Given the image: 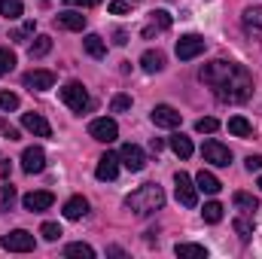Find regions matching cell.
<instances>
[{
    "mask_svg": "<svg viewBox=\"0 0 262 259\" xmlns=\"http://www.w3.org/2000/svg\"><path fill=\"white\" fill-rule=\"evenodd\" d=\"M198 79L204 85H210L220 101H229V104H241L253 95V79H250L247 67L235 64V61L216 58V61H210L198 70Z\"/></svg>",
    "mask_w": 262,
    "mask_h": 259,
    "instance_id": "cell-1",
    "label": "cell"
},
{
    "mask_svg": "<svg viewBox=\"0 0 262 259\" xmlns=\"http://www.w3.org/2000/svg\"><path fill=\"white\" fill-rule=\"evenodd\" d=\"M125 207H128L131 213H137V217L156 213V210L165 207V192H162L159 183H143V186H137V189L125 198Z\"/></svg>",
    "mask_w": 262,
    "mask_h": 259,
    "instance_id": "cell-2",
    "label": "cell"
},
{
    "mask_svg": "<svg viewBox=\"0 0 262 259\" xmlns=\"http://www.w3.org/2000/svg\"><path fill=\"white\" fill-rule=\"evenodd\" d=\"M174 189H177V201H180L183 207H195L198 204V186L189 174L177 171V174H174Z\"/></svg>",
    "mask_w": 262,
    "mask_h": 259,
    "instance_id": "cell-3",
    "label": "cell"
},
{
    "mask_svg": "<svg viewBox=\"0 0 262 259\" xmlns=\"http://www.w3.org/2000/svg\"><path fill=\"white\" fill-rule=\"evenodd\" d=\"M0 247L9 250V253H31L34 250V235L25 232V229H15V232H9V235L0 238Z\"/></svg>",
    "mask_w": 262,
    "mask_h": 259,
    "instance_id": "cell-4",
    "label": "cell"
},
{
    "mask_svg": "<svg viewBox=\"0 0 262 259\" xmlns=\"http://www.w3.org/2000/svg\"><path fill=\"white\" fill-rule=\"evenodd\" d=\"M201 156H204V162H210V165H216V168H229V165H232V149L223 146L220 140H204Z\"/></svg>",
    "mask_w": 262,
    "mask_h": 259,
    "instance_id": "cell-5",
    "label": "cell"
},
{
    "mask_svg": "<svg viewBox=\"0 0 262 259\" xmlns=\"http://www.w3.org/2000/svg\"><path fill=\"white\" fill-rule=\"evenodd\" d=\"M61 101L73 113H82L89 107V92L82 89V82H67L64 89H61Z\"/></svg>",
    "mask_w": 262,
    "mask_h": 259,
    "instance_id": "cell-6",
    "label": "cell"
},
{
    "mask_svg": "<svg viewBox=\"0 0 262 259\" xmlns=\"http://www.w3.org/2000/svg\"><path fill=\"white\" fill-rule=\"evenodd\" d=\"M119 165L137 174V171L146 168V153H143L137 143H122V149H119Z\"/></svg>",
    "mask_w": 262,
    "mask_h": 259,
    "instance_id": "cell-7",
    "label": "cell"
},
{
    "mask_svg": "<svg viewBox=\"0 0 262 259\" xmlns=\"http://www.w3.org/2000/svg\"><path fill=\"white\" fill-rule=\"evenodd\" d=\"M149 119H152L156 128H177V125L183 122V116H180L171 104H156L152 113H149Z\"/></svg>",
    "mask_w": 262,
    "mask_h": 259,
    "instance_id": "cell-8",
    "label": "cell"
},
{
    "mask_svg": "<svg viewBox=\"0 0 262 259\" xmlns=\"http://www.w3.org/2000/svg\"><path fill=\"white\" fill-rule=\"evenodd\" d=\"M204 37H198V34H186V37H180L177 40V58L180 61H192V58H198L201 52H204Z\"/></svg>",
    "mask_w": 262,
    "mask_h": 259,
    "instance_id": "cell-9",
    "label": "cell"
},
{
    "mask_svg": "<svg viewBox=\"0 0 262 259\" xmlns=\"http://www.w3.org/2000/svg\"><path fill=\"white\" fill-rule=\"evenodd\" d=\"M89 134H92L95 140H101V143H113V140L119 137V125H116V119H107V116H101V119H92Z\"/></svg>",
    "mask_w": 262,
    "mask_h": 259,
    "instance_id": "cell-10",
    "label": "cell"
},
{
    "mask_svg": "<svg viewBox=\"0 0 262 259\" xmlns=\"http://www.w3.org/2000/svg\"><path fill=\"white\" fill-rule=\"evenodd\" d=\"M21 171H25V174H40V171H46V153H43L40 146H28V149L21 153Z\"/></svg>",
    "mask_w": 262,
    "mask_h": 259,
    "instance_id": "cell-11",
    "label": "cell"
},
{
    "mask_svg": "<svg viewBox=\"0 0 262 259\" xmlns=\"http://www.w3.org/2000/svg\"><path fill=\"white\" fill-rule=\"evenodd\" d=\"M55 85V73L52 70H28L25 73V89L31 92H46Z\"/></svg>",
    "mask_w": 262,
    "mask_h": 259,
    "instance_id": "cell-12",
    "label": "cell"
},
{
    "mask_svg": "<svg viewBox=\"0 0 262 259\" xmlns=\"http://www.w3.org/2000/svg\"><path fill=\"white\" fill-rule=\"evenodd\" d=\"M95 177H98V180H116V177H119V153H104V156L98 159Z\"/></svg>",
    "mask_w": 262,
    "mask_h": 259,
    "instance_id": "cell-13",
    "label": "cell"
},
{
    "mask_svg": "<svg viewBox=\"0 0 262 259\" xmlns=\"http://www.w3.org/2000/svg\"><path fill=\"white\" fill-rule=\"evenodd\" d=\"M52 201H55V195L46 192V189H37V192H28L21 198V204H25V210H31V213H40V210H49L52 207Z\"/></svg>",
    "mask_w": 262,
    "mask_h": 259,
    "instance_id": "cell-14",
    "label": "cell"
},
{
    "mask_svg": "<svg viewBox=\"0 0 262 259\" xmlns=\"http://www.w3.org/2000/svg\"><path fill=\"white\" fill-rule=\"evenodd\" d=\"M241 25L250 37H259L262 40V6H247L244 15H241Z\"/></svg>",
    "mask_w": 262,
    "mask_h": 259,
    "instance_id": "cell-15",
    "label": "cell"
},
{
    "mask_svg": "<svg viewBox=\"0 0 262 259\" xmlns=\"http://www.w3.org/2000/svg\"><path fill=\"white\" fill-rule=\"evenodd\" d=\"M21 128L31 131V134H37V137H49V134H52L49 122H46L40 113H21Z\"/></svg>",
    "mask_w": 262,
    "mask_h": 259,
    "instance_id": "cell-16",
    "label": "cell"
},
{
    "mask_svg": "<svg viewBox=\"0 0 262 259\" xmlns=\"http://www.w3.org/2000/svg\"><path fill=\"white\" fill-rule=\"evenodd\" d=\"M55 25L64 28V31H82L85 28V15L82 12H73V9H64L55 15Z\"/></svg>",
    "mask_w": 262,
    "mask_h": 259,
    "instance_id": "cell-17",
    "label": "cell"
},
{
    "mask_svg": "<svg viewBox=\"0 0 262 259\" xmlns=\"http://www.w3.org/2000/svg\"><path fill=\"white\" fill-rule=\"evenodd\" d=\"M85 213H89V201H85L82 195H73V198L64 201V217L67 220H82Z\"/></svg>",
    "mask_w": 262,
    "mask_h": 259,
    "instance_id": "cell-18",
    "label": "cell"
},
{
    "mask_svg": "<svg viewBox=\"0 0 262 259\" xmlns=\"http://www.w3.org/2000/svg\"><path fill=\"white\" fill-rule=\"evenodd\" d=\"M149 15H152V18H149V25L143 28V37H146V40L152 37V31H168V28H171V15H168L165 9H156V12H149Z\"/></svg>",
    "mask_w": 262,
    "mask_h": 259,
    "instance_id": "cell-19",
    "label": "cell"
},
{
    "mask_svg": "<svg viewBox=\"0 0 262 259\" xmlns=\"http://www.w3.org/2000/svg\"><path fill=\"white\" fill-rule=\"evenodd\" d=\"M232 204H235L241 213H256V210H259V198L250 195V192H235L232 195Z\"/></svg>",
    "mask_w": 262,
    "mask_h": 259,
    "instance_id": "cell-20",
    "label": "cell"
},
{
    "mask_svg": "<svg viewBox=\"0 0 262 259\" xmlns=\"http://www.w3.org/2000/svg\"><path fill=\"white\" fill-rule=\"evenodd\" d=\"M82 49H85V55H92V58H104V55H107V43H104L98 34H85Z\"/></svg>",
    "mask_w": 262,
    "mask_h": 259,
    "instance_id": "cell-21",
    "label": "cell"
},
{
    "mask_svg": "<svg viewBox=\"0 0 262 259\" xmlns=\"http://www.w3.org/2000/svg\"><path fill=\"white\" fill-rule=\"evenodd\" d=\"M195 186L201 189V192H207V195H216L220 189H223V183L210 174V171H198V177H195Z\"/></svg>",
    "mask_w": 262,
    "mask_h": 259,
    "instance_id": "cell-22",
    "label": "cell"
},
{
    "mask_svg": "<svg viewBox=\"0 0 262 259\" xmlns=\"http://www.w3.org/2000/svg\"><path fill=\"white\" fill-rule=\"evenodd\" d=\"M140 67H143L146 73H159V70L165 67V55H162L159 49H156V52L149 49V52H143V55H140Z\"/></svg>",
    "mask_w": 262,
    "mask_h": 259,
    "instance_id": "cell-23",
    "label": "cell"
},
{
    "mask_svg": "<svg viewBox=\"0 0 262 259\" xmlns=\"http://www.w3.org/2000/svg\"><path fill=\"white\" fill-rule=\"evenodd\" d=\"M49 49H52V37H49V34H40V37H34V43L28 46V55H31V58H43V55H49Z\"/></svg>",
    "mask_w": 262,
    "mask_h": 259,
    "instance_id": "cell-24",
    "label": "cell"
},
{
    "mask_svg": "<svg viewBox=\"0 0 262 259\" xmlns=\"http://www.w3.org/2000/svg\"><path fill=\"white\" fill-rule=\"evenodd\" d=\"M171 149H174L180 159H189L195 146H192V140H189L186 134H174V137H171Z\"/></svg>",
    "mask_w": 262,
    "mask_h": 259,
    "instance_id": "cell-25",
    "label": "cell"
},
{
    "mask_svg": "<svg viewBox=\"0 0 262 259\" xmlns=\"http://www.w3.org/2000/svg\"><path fill=\"white\" fill-rule=\"evenodd\" d=\"M64 256H70V259H95V250H92L89 244L76 241V244H67L64 247Z\"/></svg>",
    "mask_w": 262,
    "mask_h": 259,
    "instance_id": "cell-26",
    "label": "cell"
},
{
    "mask_svg": "<svg viewBox=\"0 0 262 259\" xmlns=\"http://www.w3.org/2000/svg\"><path fill=\"white\" fill-rule=\"evenodd\" d=\"M229 131H232L235 137H250V134H253V125H250L244 116H232V119H229Z\"/></svg>",
    "mask_w": 262,
    "mask_h": 259,
    "instance_id": "cell-27",
    "label": "cell"
},
{
    "mask_svg": "<svg viewBox=\"0 0 262 259\" xmlns=\"http://www.w3.org/2000/svg\"><path fill=\"white\" fill-rule=\"evenodd\" d=\"M15 198H18V195H15V186H12V183L6 180V183L0 186V210H12Z\"/></svg>",
    "mask_w": 262,
    "mask_h": 259,
    "instance_id": "cell-28",
    "label": "cell"
},
{
    "mask_svg": "<svg viewBox=\"0 0 262 259\" xmlns=\"http://www.w3.org/2000/svg\"><path fill=\"white\" fill-rule=\"evenodd\" d=\"M21 12H25L21 0H0V15L3 18H18Z\"/></svg>",
    "mask_w": 262,
    "mask_h": 259,
    "instance_id": "cell-29",
    "label": "cell"
},
{
    "mask_svg": "<svg viewBox=\"0 0 262 259\" xmlns=\"http://www.w3.org/2000/svg\"><path fill=\"white\" fill-rule=\"evenodd\" d=\"M174 253H177V256H195V259H207V250H204L201 244H177V247H174Z\"/></svg>",
    "mask_w": 262,
    "mask_h": 259,
    "instance_id": "cell-30",
    "label": "cell"
},
{
    "mask_svg": "<svg viewBox=\"0 0 262 259\" xmlns=\"http://www.w3.org/2000/svg\"><path fill=\"white\" fill-rule=\"evenodd\" d=\"M201 217H204V223H220L223 220V204L220 201H207L204 210H201Z\"/></svg>",
    "mask_w": 262,
    "mask_h": 259,
    "instance_id": "cell-31",
    "label": "cell"
},
{
    "mask_svg": "<svg viewBox=\"0 0 262 259\" xmlns=\"http://www.w3.org/2000/svg\"><path fill=\"white\" fill-rule=\"evenodd\" d=\"M110 110L113 113H125V110H131V95H113V101H110Z\"/></svg>",
    "mask_w": 262,
    "mask_h": 259,
    "instance_id": "cell-32",
    "label": "cell"
},
{
    "mask_svg": "<svg viewBox=\"0 0 262 259\" xmlns=\"http://www.w3.org/2000/svg\"><path fill=\"white\" fill-rule=\"evenodd\" d=\"M40 235H43L46 241H58L64 232H61V226H58V223H43V226H40Z\"/></svg>",
    "mask_w": 262,
    "mask_h": 259,
    "instance_id": "cell-33",
    "label": "cell"
},
{
    "mask_svg": "<svg viewBox=\"0 0 262 259\" xmlns=\"http://www.w3.org/2000/svg\"><path fill=\"white\" fill-rule=\"evenodd\" d=\"M0 110H3V113L18 110V95H15V92H0Z\"/></svg>",
    "mask_w": 262,
    "mask_h": 259,
    "instance_id": "cell-34",
    "label": "cell"
},
{
    "mask_svg": "<svg viewBox=\"0 0 262 259\" xmlns=\"http://www.w3.org/2000/svg\"><path fill=\"white\" fill-rule=\"evenodd\" d=\"M12 67H15V55L9 49H0V76H6Z\"/></svg>",
    "mask_w": 262,
    "mask_h": 259,
    "instance_id": "cell-35",
    "label": "cell"
},
{
    "mask_svg": "<svg viewBox=\"0 0 262 259\" xmlns=\"http://www.w3.org/2000/svg\"><path fill=\"white\" fill-rule=\"evenodd\" d=\"M216 128H220V122H216L213 116H207V119H198V122H195V131H198V134H213Z\"/></svg>",
    "mask_w": 262,
    "mask_h": 259,
    "instance_id": "cell-36",
    "label": "cell"
},
{
    "mask_svg": "<svg viewBox=\"0 0 262 259\" xmlns=\"http://www.w3.org/2000/svg\"><path fill=\"white\" fill-rule=\"evenodd\" d=\"M31 34H34V21H25L18 31H12V40H15V43H28Z\"/></svg>",
    "mask_w": 262,
    "mask_h": 259,
    "instance_id": "cell-37",
    "label": "cell"
},
{
    "mask_svg": "<svg viewBox=\"0 0 262 259\" xmlns=\"http://www.w3.org/2000/svg\"><path fill=\"white\" fill-rule=\"evenodd\" d=\"M235 232H238V235L247 241V238H250V232H253V226H250L247 220H235Z\"/></svg>",
    "mask_w": 262,
    "mask_h": 259,
    "instance_id": "cell-38",
    "label": "cell"
},
{
    "mask_svg": "<svg viewBox=\"0 0 262 259\" xmlns=\"http://www.w3.org/2000/svg\"><path fill=\"white\" fill-rule=\"evenodd\" d=\"M128 9H131L128 0H113V3H110V12H113V15H125Z\"/></svg>",
    "mask_w": 262,
    "mask_h": 259,
    "instance_id": "cell-39",
    "label": "cell"
},
{
    "mask_svg": "<svg viewBox=\"0 0 262 259\" xmlns=\"http://www.w3.org/2000/svg\"><path fill=\"white\" fill-rule=\"evenodd\" d=\"M247 171H262V156H247Z\"/></svg>",
    "mask_w": 262,
    "mask_h": 259,
    "instance_id": "cell-40",
    "label": "cell"
},
{
    "mask_svg": "<svg viewBox=\"0 0 262 259\" xmlns=\"http://www.w3.org/2000/svg\"><path fill=\"white\" fill-rule=\"evenodd\" d=\"M67 6H82V9H89V6H98L101 0H64Z\"/></svg>",
    "mask_w": 262,
    "mask_h": 259,
    "instance_id": "cell-41",
    "label": "cell"
},
{
    "mask_svg": "<svg viewBox=\"0 0 262 259\" xmlns=\"http://www.w3.org/2000/svg\"><path fill=\"white\" fill-rule=\"evenodd\" d=\"M0 131H3V134H6L9 140H18V131H15V128H9L6 122H0Z\"/></svg>",
    "mask_w": 262,
    "mask_h": 259,
    "instance_id": "cell-42",
    "label": "cell"
},
{
    "mask_svg": "<svg viewBox=\"0 0 262 259\" xmlns=\"http://www.w3.org/2000/svg\"><path fill=\"white\" fill-rule=\"evenodd\" d=\"M113 43H116V46H125V43H128L125 31H116V34H113Z\"/></svg>",
    "mask_w": 262,
    "mask_h": 259,
    "instance_id": "cell-43",
    "label": "cell"
},
{
    "mask_svg": "<svg viewBox=\"0 0 262 259\" xmlns=\"http://www.w3.org/2000/svg\"><path fill=\"white\" fill-rule=\"evenodd\" d=\"M162 146H165V140H162V137H152V140H149V149H152V153H159Z\"/></svg>",
    "mask_w": 262,
    "mask_h": 259,
    "instance_id": "cell-44",
    "label": "cell"
},
{
    "mask_svg": "<svg viewBox=\"0 0 262 259\" xmlns=\"http://www.w3.org/2000/svg\"><path fill=\"white\" fill-rule=\"evenodd\" d=\"M0 174H3V180H9V174H12V168H9V162H3V168H0Z\"/></svg>",
    "mask_w": 262,
    "mask_h": 259,
    "instance_id": "cell-45",
    "label": "cell"
},
{
    "mask_svg": "<svg viewBox=\"0 0 262 259\" xmlns=\"http://www.w3.org/2000/svg\"><path fill=\"white\" fill-rule=\"evenodd\" d=\"M259 189H262V174H259Z\"/></svg>",
    "mask_w": 262,
    "mask_h": 259,
    "instance_id": "cell-46",
    "label": "cell"
}]
</instances>
